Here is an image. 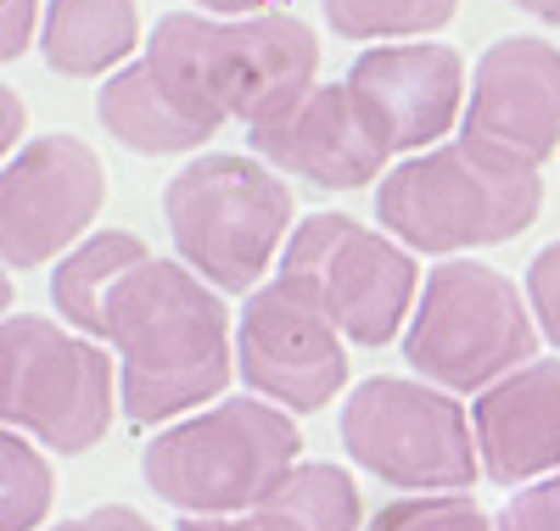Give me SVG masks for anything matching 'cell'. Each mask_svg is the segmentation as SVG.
I'll return each instance as SVG.
<instances>
[{
  "mask_svg": "<svg viewBox=\"0 0 560 531\" xmlns=\"http://www.w3.org/2000/svg\"><path fill=\"white\" fill-rule=\"evenodd\" d=\"M314 73L319 39L292 12H168L147 51L107 73L96 118L135 157H179L202 152L230 118L253 129L292 107L314 90Z\"/></svg>",
  "mask_w": 560,
  "mask_h": 531,
  "instance_id": "cell-1",
  "label": "cell"
},
{
  "mask_svg": "<svg viewBox=\"0 0 560 531\" xmlns=\"http://www.w3.org/2000/svg\"><path fill=\"white\" fill-rule=\"evenodd\" d=\"M51 303L68 330L113 342L118 409L129 425L191 414L236 375L224 297L191 263L152 258L129 229H96L57 258Z\"/></svg>",
  "mask_w": 560,
  "mask_h": 531,
  "instance_id": "cell-2",
  "label": "cell"
},
{
  "mask_svg": "<svg viewBox=\"0 0 560 531\" xmlns=\"http://www.w3.org/2000/svg\"><path fill=\"white\" fill-rule=\"evenodd\" d=\"M544 208V179L533 163H516L482 140L459 134L432 152L404 157L382 174L376 219L409 252H471L516 240Z\"/></svg>",
  "mask_w": 560,
  "mask_h": 531,
  "instance_id": "cell-3",
  "label": "cell"
},
{
  "mask_svg": "<svg viewBox=\"0 0 560 531\" xmlns=\"http://www.w3.org/2000/svg\"><path fill=\"white\" fill-rule=\"evenodd\" d=\"M163 219L179 258L213 292L253 297L292 240V190L264 157L208 152L168 179Z\"/></svg>",
  "mask_w": 560,
  "mask_h": 531,
  "instance_id": "cell-4",
  "label": "cell"
},
{
  "mask_svg": "<svg viewBox=\"0 0 560 531\" xmlns=\"http://www.w3.org/2000/svg\"><path fill=\"white\" fill-rule=\"evenodd\" d=\"M298 453L303 430L287 409L230 398L158 430L140 453V475L185 515H247L287 481Z\"/></svg>",
  "mask_w": 560,
  "mask_h": 531,
  "instance_id": "cell-5",
  "label": "cell"
},
{
  "mask_svg": "<svg viewBox=\"0 0 560 531\" xmlns=\"http://www.w3.org/2000/svg\"><path fill=\"white\" fill-rule=\"evenodd\" d=\"M538 342L544 330L516 280L477 258H443L420 285L404 330V358L443 392H488L510 369L533 364Z\"/></svg>",
  "mask_w": 560,
  "mask_h": 531,
  "instance_id": "cell-6",
  "label": "cell"
},
{
  "mask_svg": "<svg viewBox=\"0 0 560 531\" xmlns=\"http://www.w3.org/2000/svg\"><path fill=\"white\" fill-rule=\"evenodd\" d=\"M113 358L90 335L39 319H0V430H23L39 448L90 453L113 430Z\"/></svg>",
  "mask_w": 560,
  "mask_h": 531,
  "instance_id": "cell-7",
  "label": "cell"
},
{
  "mask_svg": "<svg viewBox=\"0 0 560 531\" xmlns=\"http://www.w3.org/2000/svg\"><path fill=\"white\" fill-rule=\"evenodd\" d=\"M342 448L359 470L404 493H465L482 475L471 414L454 392L409 375H376L342 403Z\"/></svg>",
  "mask_w": 560,
  "mask_h": 531,
  "instance_id": "cell-8",
  "label": "cell"
},
{
  "mask_svg": "<svg viewBox=\"0 0 560 531\" xmlns=\"http://www.w3.org/2000/svg\"><path fill=\"white\" fill-rule=\"evenodd\" d=\"M280 274L298 280L359 347H387L420 303L415 252L348 213L303 219L280 252Z\"/></svg>",
  "mask_w": 560,
  "mask_h": 531,
  "instance_id": "cell-9",
  "label": "cell"
},
{
  "mask_svg": "<svg viewBox=\"0 0 560 531\" xmlns=\"http://www.w3.org/2000/svg\"><path fill=\"white\" fill-rule=\"evenodd\" d=\"M107 202L102 157L79 134H39L0 163V263L45 269L90 235Z\"/></svg>",
  "mask_w": 560,
  "mask_h": 531,
  "instance_id": "cell-10",
  "label": "cell"
},
{
  "mask_svg": "<svg viewBox=\"0 0 560 531\" xmlns=\"http://www.w3.org/2000/svg\"><path fill=\"white\" fill-rule=\"evenodd\" d=\"M348 335L298 280L275 274L247 297L236 330V375L287 414H314L348 386Z\"/></svg>",
  "mask_w": 560,
  "mask_h": 531,
  "instance_id": "cell-11",
  "label": "cell"
},
{
  "mask_svg": "<svg viewBox=\"0 0 560 531\" xmlns=\"http://www.w3.org/2000/svg\"><path fill=\"white\" fill-rule=\"evenodd\" d=\"M459 134L544 168L560 152V51L538 34L493 39L477 57Z\"/></svg>",
  "mask_w": 560,
  "mask_h": 531,
  "instance_id": "cell-12",
  "label": "cell"
},
{
  "mask_svg": "<svg viewBox=\"0 0 560 531\" xmlns=\"http://www.w3.org/2000/svg\"><path fill=\"white\" fill-rule=\"evenodd\" d=\"M247 140H253V157H264L275 174H292L314 190H359L370 179H382V168L393 163L387 140L353 102L348 79L303 90L292 107L253 123Z\"/></svg>",
  "mask_w": 560,
  "mask_h": 531,
  "instance_id": "cell-13",
  "label": "cell"
},
{
  "mask_svg": "<svg viewBox=\"0 0 560 531\" xmlns=\"http://www.w3.org/2000/svg\"><path fill=\"white\" fill-rule=\"evenodd\" d=\"M348 90L387 152H432L465 118V62L448 45H376L348 68Z\"/></svg>",
  "mask_w": 560,
  "mask_h": 531,
  "instance_id": "cell-14",
  "label": "cell"
},
{
  "mask_svg": "<svg viewBox=\"0 0 560 531\" xmlns=\"http://www.w3.org/2000/svg\"><path fill=\"white\" fill-rule=\"evenodd\" d=\"M482 475L499 487H527L560 470V358H533L493 380L471 403Z\"/></svg>",
  "mask_w": 560,
  "mask_h": 531,
  "instance_id": "cell-15",
  "label": "cell"
},
{
  "mask_svg": "<svg viewBox=\"0 0 560 531\" xmlns=\"http://www.w3.org/2000/svg\"><path fill=\"white\" fill-rule=\"evenodd\" d=\"M140 45L135 0H45L39 17V57L62 79H102L118 73Z\"/></svg>",
  "mask_w": 560,
  "mask_h": 531,
  "instance_id": "cell-16",
  "label": "cell"
},
{
  "mask_svg": "<svg viewBox=\"0 0 560 531\" xmlns=\"http://www.w3.org/2000/svg\"><path fill=\"white\" fill-rule=\"evenodd\" d=\"M258 509H275L298 520L303 531H359L364 520V498H359V481L342 470V464H319V459H298L287 470V481L258 504Z\"/></svg>",
  "mask_w": 560,
  "mask_h": 531,
  "instance_id": "cell-17",
  "label": "cell"
},
{
  "mask_svg": "<svg viewBox=\"0 0 560 531\" xmlns=\"http://www.w3.org/2000/svg\"><path fill=\"white\" fill-rule=\"evenodd\" d=\"M57 498V470L23 430H0V531H39Z\"/></svg>",
  "mask_w": 560,
  "mask_h": 531,
  "instance_id": "cell-18",
  "label": "cell"
},
{
  "mask_svg": "<svg viewBox=\"0 0 560 531\" xmlns=\"http://www.w3.org/2000/svg\"><path fill=\"white\" fill-rule=\"evenodd\" d=\"M319 12L342 39H427L459 0H319Z\"/></svg>",
  "mask_w": 560,
  "mask_h": 531,
  "instance_id": "cell-19",
  "label": "cell"
},
{
  "mask_svg": "<svg viewBox=\"0 0 560 531\" xmlns=\"http://www.w3.org/2000/svg\"><path fill=\"white\" fill-rule=\"evenodd\" d=\"M364 531H493V520L471 493H420L382 504Z\"/></svg>",
  "mask_w": 560,
  "mask_h": 531,
  "instance_id": "cell-20",
  "label": "cell"
},
{
  "mask_svg": "<svg viewBox=\"0 0 560 531\" xmlns=\"http://www.w3.org/2000/svg\"><path fill=\"white\" fill-rule=\"evenodd\" d=\"M493 531H560V470L527 481L522 493H510Z\"/></svg>",
  "mask_w": 560,
  "mask_h": 531,
  "instance_id": "cell-21",
  "label": "cell"
},
{
  "mask_svg": "<svg viewBox=\"0 0 560 531\" xmlns=\"http://www.w3.org/2000/svg\"><path fill=\"white\" fill-rule=\"evenodd\" d=\"M527 303H533L538 330L560 347V240H549V247L527 263Z\"/></svg>",
  "mask_w": 560,
  "mask_h": 531,
  "instance_id": "cell-22",
  "label": "cell"
},
{
  "mask_svg": "<svg viewBox=\"0 0 560 531\" xmlns=\"http://www.w3.org/2000/svg\"><path fill=\"white\" fill-rule=\"evenodd\" d=\"M39 0H0V68L18 62L39 34Z\"/></svg>",
  "mask_w": 560,
  "mask_h": 531,
  "instance_id": "cell-23",
  "label": "cell"
},
{
  "mask_svg": "<svg viewBox=\"0 0 560 531\" xmlns=\"http://www.w3.org/2000/svg\"><path fill=\"white\" fill-rule=\"evenodd\" d=\"M174 531H303V526L275 509H247V515H185Z\"/></svg>",
  "mask_w": 560,
  "mask_h": 531,
  "instance_id": "cell-24",
  "label": "cell"
},
{
  "mask_svg": "<svg viewBox=\"0 0 560 531\" xmlns=\"http://www.w3.org/2000/svg\"><path fill=\"white\" fill-rule=\"evenodd\" d=\"M51 531H158L147 515H135L129 504H102V509H90V515H79V520H62V526H51Z\"/></svg>",
  "mask_w": 560,
  "mask_h": 531,
  "instance_id": "cell-25",
  "label": "cell"
},
{
  "mask_svg": "<svg viewBox=\"0 0 560 531\" xmlns=\"http://www.w3.org/2000/svg\"><path fill=\"white\" fill-rule=\"evenodd\" d=\"M23 123H28V107H23V95L12 84H0V163H7L18 152V140H23Z\"/></svg>",
  "mask_w": 560,
  "mask_h": 531,
  "instance_id": "cell-26",
  "label": "cell"
},
{
  "mask_svg": "<svg viewBox=\"0 0 560 531\" xmlns=\"http://www.w3.org/2000/svg\"><path fill=\"white\" fill-rule=\"evenodd\" d=\"M197 7L213 17H253V12H269V0H197Z\"/></svg>",
  "mask_w": 560,
  "mask_h": 531,
  "instance_id": "cell-27",
  "label": "cell"
},
{
  "mask_svg": "<svg viewBox=\"0 0 560 531\" xmlns=\"http://www.w3.org/2000/svg\"><path fill=\"white\" fill-rule=\"evenodd\" d=\"M522 12H533L538 23H560V0H516Z\"/></svg>",
  "mask_w": 560,
  "mask_h": 531,
  "instance_id": "cell-28",
  "label": "cell"
},
{
  "mask_svg": "<svg viewBox=\"0 0 560 531\" xmlns=\"http://www.w3.org/2000/svg\"><path fill=\"white\" fill-rule=\"evenodd\" d=\"M7 308H12V274H7V263H0V319H7Z\"/></svg>",
  "mask_w": 560,
  "mask_h": 531,
  "instance_id": "cell-29",
  "label": "cell"
}]
</instances>
